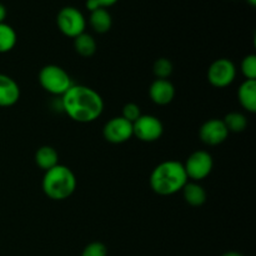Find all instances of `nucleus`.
Instances as JSON below:
<instances>
[{
	"label": "nucleus",
	"mask_w": 256,
	"mask_h": 256,
	"mask_svg": "<svg viewBox=\"0 0 256 256\" xmlns=\"http://www.w3.org/2000/svg\"><path fill=\"white\" fill-rule=\"evenodd\" d=\"M62 112L72 120L82 124H89L102 116L104 100L96 90L86 85H72L62 96Z\"/></svg>",
	"instance_id": "f257e3e1"
},
{
	"label": "nucleus",
	"mask_w": 256,
	"mask_h": 256,
	"mask_svg": "<svg viewBox=\"0 0 256 256\" xmlns=\"http://www.w3.org/2000/svg\"><path fill=\"white\" fill-rule=\"evenodd\" d=\"M189 182L184 164L176 160H165L154 168L150 175V188L162 196H169L182 192Z\"/></svg>",
	"instance_id": "f03ea898"
},
{
	"label": "nucleus",
	"mask_w": 256,
	"mask_h": 256,
	"mask_svg": "<svg viewBox=\"0 0 256 256\" xmlns=\"http://www.w3.org/2000/svg\"><path fill=\"white\" fill-rule=\"evenodd\" d=\"M42 189L49 199L62 202L76 190V176L70 168L58 164L44 172Z\"/></svg>",
	"instance_id": "7ed1b4c3"
},
{
	"label": "nucleus",
	"mask_w": 256,
	"mask_h": 256,
	"mask_svg": "<svg viewBox=\"0 0 256 256\" xmlns=\"http://www.w3.org/2000/svg\"><path fill=\"white\" fill-rule=\"evenodd\" d=\"M39 84L42 89L55 96H62L74 85L66 70L59 65H45L39 72Z\"/></svg>",
	"instance_id": "20e7f679"
},
{
	"label": "nucleus",
	"mask_w": 256,
	"mask_h": 256,
	"mask_svg": "<svg viewBox=\"0 0 256 256\" xmlns=\"http://www.w3.org/2000/svg\"><path fill=\"white\" fill-rule=\"evenodd\" d=\"M56 25L60 32L68 38H76L85 32L86 22L84 14L74 6H65L58 12Z\"/></svg>",
	"instance_id": "39448f33"
},
{
	"label": "nucleus",
	"mask_w": 256,
	"mask_h": 256,
	"mask_svg": "<svg viewBox=\"0 0 256 256\" xmlns=\"http://www.w3.org/2000/svg\"><path fill=\"white\" fill-rule=\"evenodd\" d=\"M212 166H214L212 156L210 155V152H205V150H198V152L190 154L184 164L188 179L196 182L206 179L212 172Z\"/></svg>",
	"instance_id": "423d86ee"
},
{
	"label": "nucleus",
	"mask_w": 256,
	"mask_h": 256,
	"mask_svg": "<svg viewBox=\"0 0 256 256\" xmlns=\"http://www.w3.org/2000/svg\"><path fill=\"white\" fill-rule=\"evenodd\" d=\"M235 78H236V66L232 60L226 58L212 62L208 69V80L212 86L218 89L232 85Z\"/></svg>",
	"instance_id": "0eeeda50"
},
{
	"label": "nucleus",
	"mask_w": 256,
	"mask_h": 256,
	"mask_svg": "<svg viewBox=\"0 0 256 256\" xmlns=\"http://www.w3.org/2000/svg\"><path fill=\"white\" fill-rule=\"evenodd\" d=\"M164 132V125L159 118L154 115H142L135 122H132V135L140 142H154L162 138Z\"/></svg>",
	"instance_id": "6e6552de"
},
{
	"label": "nucleus",
	"mask_w": 256,
	"mask_h": 256,
	"mask_svg": "<svg viewBox=\"0 0 256 256\" xmlns=\"http://www.w3.org/2000/svg\"><path fill=\"white\" fill-rule=\"evenodd\" d=\"M102 135L106 142L112 144H122L132 139V122L120 116L112 118L102 128Z\"/></svg>",
	"instance_id": "1a4fd4ad"
},
{
	"label": "nucleus",
	"mask_w": 256,
	"mask_h": 256,
	"mask_svg": "<svg viewBox=\"0 0 256 256\" xmlns=\"http://www.w3.org/2000/svg\"><path fill=\"white\" fill-rule=\"evenodd\" d=\"M230 132H228L222 119H210L202 125L199 130V136L204 144L215 146L220 145L228 139Z\"/></svg>",
	"instance_id": "9d476101"
},
{
	"label": "nucleus",
	"mask_w": 256,
	"mask_h": 256,
	"mask_svg": "<svg viewBox=\"0 0 256 256\" xmlns=\"http://www.w3.org/2000/svg\"><path fill=\"white\" fill-rule=\"evenodd\" d=\"M150 99L156 105H168L174 100L175 86L168 79H156L149 89Z\"/></svg>",
	"instance_id": "9b49d317"
},
{
	"label": "nucleus",
	"mask_w": 256,
	"mask_h": 256,
	"mask_svg": "<svg viewBox=\"0 0 256 256\" xmlns=\"http://www.w3.org/2000/svg\"><path fill=\"white\" fill-rule=\"evenodd\" d=\"M20 99V88L9 75L0 74V108H9Z\"/></svg>",
	"instance_id": "f8f14e48"
},
{
	"label": "nucleus",
	"mask_w": 256,
	"mask_h": 256,
	"mask_svg": "<svg viewBox=\"0 0 256 256\" xmlns=\"http://www.w3.org/2000/svg\"><path fill=\"white\" fill-rule=\"evenodd\" d=\"M239 102L246 112H256V80H244L238 90Z\"/></svg>",
	"instance_id": "ddd939ff"
},
{
	"label": "nucleus",
	"mask_w": 256,
	"mask_h": 256,
	"mask_svg": "<svg viewBox=\"0 0 256 256\" xmlns=\"http://www.w3.org/2000/svg\"><path fill=\"white\" fill-rule=\"evenodd\" d=\"M182 192L185 202L192 206H202L206 202V192L199 182H188Z\"/></svg>",
	"instance_id": "4468645a"
},
{
	"label": "nucleus",
	"mask_w": 256,
	"mask_h": 256,
	"mask_svg": "<svg viewBox=\"0 0 256 256\" xmlns=\"http://www.w3.org/2000/svg\"><path fill=\"white\" fill-rule=\"evenodd\" d=\"M35 162L45 172L59 164V154L52 146L44 145V146L39 148L35 152Z\"/></svg>",
	"instance_id": "2eb2a0df"
},
{
	"label": "nucleus",
	"mask_w": 256,
	"mask_h": 256,
	"mask_svg": "<svg viewBox=\"0 0 256 256\" xmlns=\"http://www.w3.org/2000/svg\"><path fill=\"white\" fill-rule=\"evenodd\" d=\"M89 22L94 32H96L98 34H105L112 29V19L110 12L105 8H99L90 12Z\"/></svg>",
	"instance_id": "dca6fc26"
},
{
	"label": "nucleus",
	"mask_w": 256,
	"mask_h": 256,
	"mask_svg": "<svg viewBox=\"0 0 256 256\" xmlns=\"http://www.w3.org/2000/svg\"><path fill=\"white\" fill-rule=\"evenodd\" d=\"M74 49L82 56H92L95 54V52H96V42H95L92 35L84 32L82 34L74 38Z\"/></svg>",
	"instance_id": "f3484780"
},
{
	"label": "nucleus",
	"mask_w": 256,
	"mask_h": 256,
	"mask_svg": "<svg viewBox=\"0 0 256 256\" xmlns=\"http://www.w3.org/2000/svg\"><path fill=\"white\" fill-rule=\"evenodd\" d=\"M16 32L10 25L2 22L0 24V54H5L14 49L16 45Z\"/></svg>",
	"instance_id": "a211bd4d"
},
{
	"label": "nucleus",
	"mask_w": 256,
	"mask_h": 256,
	"mask_svg": "<svg viewBox=\"0 0 256 256\" xmlns=\"http://www.w3.org/2000/svg\"><path fill=\"white\" fill-rule=\"evenodd\" d=\"M222 122L229 132H242L248 126L246 116L238 112H232L226 114Z\"/></svg>",
	"instance_id": "6ab92c4d"
},
{
	"label": "nucleus",
	"mask_w": 256,
	"mask_h": 256,
	"mask_svg": "<svg viewBox=\"0 0 256 256\" xmlns=\"http://www.w3.org/2000/svg\"><path fill=\"white\" fill-rule=\"evenodd\" d=\"M172 62L166 58H160L152 65V72L158 79H168L172 74Z\"/></svg>",
	"instance_id": "aec40b11"
},
{
	"label": "nucleus",
	"mask_w": 256,
	"mask_h": 256,
	"mask_svg": "<svg viewBox=\"0 0 256 256\" xmlns=\"http://www.w3.org/2000/svg\"><path fill=\"white\" fill-rule=\"evenodd\" d=\"M240 70L245 76V80H256V55H246L240 64Z\"/></svg>",
	"instance_id": "412c9836"
},
{
	"label": "nucleus",
	"mask_w": 256,
	"mask_h": 256,
	"mask_svg": "<svg viewBox=\"0 0 256 256\" xmlns=\"http://www.w3.org/2000/svg\"><path fill=\"white\" fill-rule=\"evenodd\" d=\"M82 256H108V248L100 242H92L82 249Z\"/></svg>",
	"instance_id": "4be33fe9"
},
{
	"label": "nucleus",
	"mask_w": 256,
	"mask_h": 256,
	"mask_svg": "<svg viewBox=\"0 0 256 256\" xmlns=\"http://www.w3.org/2000/svg\"><path fill=\"white\" fill-rule=\"evenodd\" d=\"M142 112H140L139 105L134 104V102H128L122 106V116L126 119L128 122H135L140 116H142Z\"/></svg>",
	"instance_id": "5701e85b"
},
{
	"label": "nucleus",
	"mask_w": 256,
	"mask_h": 256,
	"mask_svg": "<svg viewBox=\"0 0 256 256\" xmlns=\"http://www.w3.org/2000/svg\"><path fill=\"white\" fill-rule=\"evenodd\" d=\"M85 6H86V9L89 10L90 12H94V10H96V9H99V8H102L96 0H86V2H85Z\"/></svg>",
	"instance_id": "b1692460"
},
{
	"label": "nucleus",
	"mask_w": 256,
	"mask_h": 256,
	"mask_svg": "<svg viewBox=\"0 0 256 256\" xmlns=\"http://www.w3.org/2000/svg\"><path fill=\"white\" fill-rule=\"evenodd\" d=\"M96 2H99L100 6L105 8V9H106V8L112 6V5H114V4H116V2H119V0H96Z\"/></svg>",
	"instance_id": "393cba45"
},
{
	"label": "nucleus",
	"mask_w": 256,
	"mask_h": 256,
	"mask_svg": "<svg viewBox=\"0 0 256 256\" xmlns=\"http://www.w3.org/2000/svg\"><path fill=\"white\" fill-rule=\"evenodd\" d=\"M5 18H6V8L0 2V24L5 22Z\"/></svg>",
	"instance_id": "a878e982"
},
{
	"label": "nucleus",
	"mask_w": 256,
	"mask_h": 256,
	"mask_svg": "<svg viewBox=\"0 0 256 256\" xmlns=\"http://www.w3.org/2000/svg\"><path fill=\"white\" fill-rule=\"evenodd\" d=\"M222 256H244V255L240 254V252H225V254H222Z\"/></svg>",
	"instance_id": "bb28decb"
},
{
	"label": "nucleus",
	"mask_w": 256,
	"mask_h": 256,
	"mask_svg": "<svg viewBox=\"0 0 256 256\" xmlns=\"http://www.w3.org/2000/svg\"><path fill=\"white\" fill-rule=\"evenodd\" d=\"M248 2H249V4L252 5V6H255L256 5V0H248Z\"/></svg>",
	"instance_id": "cd10ccee"
}]
</instances>
